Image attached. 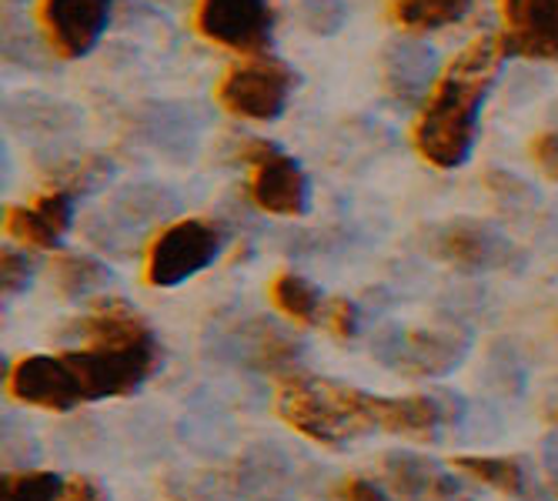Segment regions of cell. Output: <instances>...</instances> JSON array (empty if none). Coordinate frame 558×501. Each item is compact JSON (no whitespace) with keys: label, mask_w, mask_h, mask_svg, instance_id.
Here are the masks:
<instances>
[{"label":"cell","mask_w":558,"mask_h":501,"mask_svg":"<svg viewBox=\"0 0 558 501\" xmlns=\"http://www.w3.org/2000/svg\"><path fill=\"white\" fill-rule=\"evenodd\" d=\"M111 24V0H40L37 30L61 61H81Z\"/></svg>","instance_id":"cell-8"},{"label":"cell","mask_w":558,"mask_h":501,"mask_svg":"<svg viewBox=\"0 0 558 501\" xmlns=\"http://www.w3.org/2000/svg\"><path fill=\"white\" fill-rule=\"evenodd\" d=\"M509 58V44L501 34H485L472 40L462 54H454L438 74L432 94L425 97L415 121V150L435 168H462L478 137V118L485 97L498 81V71Z\"/></svg>","instance_id":"cell-1"},{"label":"cell","mask_w":558,"mask_h":501,"mask_svg":"<svg viewBox=\"0 0 558 501\" xmlns=\"http://www.w3.org/2000/svg\"><path fill=\"white\" fill-rule=\"evenodd\" d=\"M298 87V74L275 58H251L247 64H231L215 97L218 105L244 121H278Z\"/></svg>","instance_id":"cell-4"},{"label":"cell","mask_w":558,"mask_h":501,"mask_svg":"<svg viewBox=\"0 0 558 501\" xmlns=\"http://www.w3.org/2000/svg\"><path fill=\"white\" fill-rule=\"evenodd\" d=\"M509 54L558 64V0H501Z\"/></svg>","instance_id":"cell-13"},{"label":"cell","mask_w":558,"mask_h":501,"mask_svg":"<svg viewBox=\"0 0 558 501\" xmlns=\"http://www.w3.org/2000/svg\"><path fill=\"white\" fill-rule=\"evenodd\" d=\"M8 391L14 401L44 408V412H71L84 405L81 384L61 355H27L11 368Z\"/></svg>","instance_id":"cell-12"},{"label":"cell","mask_w":558,"mask_h":501,"mask_svg":"<svg viewBox=\"0 0 558 501\" xmlns=\"http://www.w3.org/2000/svg\"><path fill=\"white\" fill-rule=\"evenodd\" d=\"M454 468L501 494L525 491V465L519 459H498V455H469L465 459L462 455V459H454Z\"/></svg>","instance_id":"cell-24"},{"label":"cell","mask_w":558,"mask_h":501,"mask_svg":"<svg viewBox=\"0 0 558 501\" xmlns=\"http://www.w3.org/2000/svg\"><path fill=\"white\" fill-rule=\"evenodd\" d=\"M551 425L558 428V412H551Z\"/></svg>","instance_id":"cell-35"},{"label":"cell","mask_w":558,"mask_h":501,"mask_svg":"<svg viewBox=\"0 0 558 501\" xmlns=\"http://www.w3.org/2000/svg\"><path fill=\"white\" fill-rule=\"evenodd\" d=\"M551 491H555V498H558V468L551 472Z\"/></svg>","instance_id":"cell-34"},{"label":"cell","mask_w":558,"mask_h":501,"mask_svg":"<svg viewBox=\"0 0 558 501\" xmlns=\"http://www.w3.org/2000/svg\"><path fill=\"white\" fill-rule=\"evenodd\" d=\"M469 351V341L454 331H435V328H418V331H391L375 341V355L401 371L404 378H432L459 368Z\"/></svg>","instance_id":"cell-9"},{"label":"cell","mask_w":558,"mask_h":501,"mask_svg":"<svg viewBox=\"0 0 558 501\" xmlns=\"http://www.w3.org/2000/svg\"><path fill=\"white\" fill-rule=\"evenodd\" d=\"M61 358L74 371L84 401L134 394L161 365L158 341L137 347H71Z\"/></svg>","instance_id":"cell-3"},{"label":"cell","mask_w":558,"mask_h":501,"mask_svg":"<svg viewBox=\"0 0 558 501\" xmlns=\"http://www.w3.org/2000/svg\"><path fill=\"white\" fill-rule=\"evenodd\" d=\"M61 501H108V494H105V488H100V481H94V478H71Z\"/></svg>","instance_id":"cell-33"},{"label":"cell","mask_w":558,"mask_h":501,"mask_svg":"<svg viewBox=\"0 0 558 501\" xmlns=\"http://www.w3.org/2000/svg\"><path fill=\"white\" fill-rule=\"evenodd\" d=\"M238 344L244 351V358L251 368L268 371V375H291L298 371V355H301V344L294 334H288L284 328L271 325L268 318H255L241 334Z\"/></svg>","instance_id":"cell-18"},{"label":"cell","mask_w":558,"mask_h":501,"mask_svg":"<svg viewBox=\"0 0 558 501\" xmlns=\"http://www.w3.org/2000/svg\"><path fill=\"white\" fill-rule=\"evenodd\" d=\"M388 11L404 30L428 34L459 24L472 11V0H388Z\"/></svg>","instance_id":"cell-22"},{"label":"cell","mask_w":558,"mask_h":501,"mask_svg":"<svg viewBox=\"0 0 558 501\" xmlns=\"http://www.w3.org/2000/svg\"><path fill=\"white\" fill-rule=\"evenodd\" d=\"M50 281L68 301H84L111 284V268L90 255H58L50 261Z\"/></svg>","instance_id":"cell-21"},{"label":"cell","mask_w":558,"mask_h":501,"mask_svg":"<svg viewBox=\"0 0 558 501\" xmlns=\"http://www.w3.org/2000/svg\"><path fill=\"white\" fill-rule=\"evenodd\" d=\"M275 0H197L194 27L218 47L262 58L275 40Z\"/></svg>","instance_id":"cell-6"},{"label":"cell","mask_w":558,"mask_h":501,"mask_svg":"<svg viewBox=\"0 0 558 501\" xmlns=\"http://www.w3.org/2000/svg\"><path fill=\"white\" fill-rule=\"evenodd\" d=\"M328 331L341 341H351L354 334H359V305H354L351 297H331L328 305H325V318Z\"/></svg>","instance_id":"cell-28"},{"label":"cell","mask_w":558,"mask_h":501,"mask_svg":"<svg viewBox=\"0 0 558 501\" xmlns=\"http://www.w3.org/2000/svg\"><path fill=\"white\" fill-rule=\"evenodd\" d=\"M529 150H532L535 168H538L548 181L558 184V131H542V134L532 140Z\"/></svg>","instance_id":"cell-31"},{"label":"cell","mask_w":558,"mask_h":501,"mask_svg":"<svg viewBox=\"0 0 558 501\" xmlns=\"http://www.w3.org/2000/svg\"><path fill=\"white\" fill-rule=\"evenodd\" d=\"M301 14H304V27H308L312 34H318V37H331L344 24V4H341V0H304Z\"/></svg>","instance_id":"cell-27"},{"label":"cell","mask_w":558,"mask_h":501,"mask_svg":"<svg viewBox=\"0 0 558 501\" xmlns=\"http://www.w3.org/2000/svg\"><path fill=\"white\" fill-rule=\"evenodd\" d=\"M8 121L21 134L44 137V134H61L74 127L77 111L71 105H61V100H50L47 94H24V97L8 100Z\"/></svg>","instance_id":"cell-20"},{"label":"cell","mask_w":558,"mask_h":501,"mask_svg":"<svg viewBox=\"0 0 558 501\" xmlns=\"http://www.w3.org/2000/svg\"><path fill=\"white\" fill-rule=\"evenodd\" d=\"M74 221V197L61 187L40 194L31 205H14L4 215V228L14 241L37 250H54Z\"/></svg>","instance_id":"cell-15"},{"label":"cell","mask_w":558,"mask_h":501,"mask_svg":"<svg viewBox=\"0 0 558 501\" xmlns=\"http://www.w3.org/2000/svg\"><path fill=\"white\" fill-rule=\"evenodd\" d=\"M225 247V231L211 221L184 218L168 224L147 247V281L155 288H178L197 271L215 265Z\"/></svg>","instance_id":"cell-5"},{"label":"cell","mask_w":558,"mask_h":501,"mask_svg":"<svg viewBox=\"0 0 558 501\" xmlns=\"http://www.w3.org/2000/svg\"><path fill=\"white\" fill-rule=\"evenodd\" d=\"M271 301L284 318H291L298 325H318L325 318L322 291L308 278H301L294 271H284L271 281Z\"/></svg>","instance_id":"cell-23"},{"label":"cell","mask_w":558,"mask_h":501,"mask_svg":"<svg viewBox=\"0 0 558 501\" xmlns=\"http://www.w3.org/2000/svg\"><path fill=\"white\" fill-rule=\"evenodd\" d=\"M114 174L111 161L100 158V155H87L81 161H68L61 168V191H68L71 197H81V194H90L97 191L100 184H108V178Z\"/></svg>","instance_id":"cell-26"},{"label":"cell","mask_w":558,"mask_h":501,"mask_svg":"<svg viewBox=\"0 0 558 501\" xmlns=\"http://www.w3.org/2000/svg\"><path fill=\"white\" fill-rule=\"evenodd\" d=\"M338 501H391V498L368 478H348L338 491Z\"/></svg>","instance_id":"cell-32"},{"label":"cell","mask_w":558,"mask_h":501,"mask_svg":"<svg viewBox=\"0 0 558 501\" xmlns=\"http://www.w3.org/2000/svg\"><path fill=\"white\" fill-rule=\"evenodd\" d=\"M71 334L81 341V347H137L158 341L147 318L121 297L97 301L90 315L71 325Z\"/></svg>","instance_id":"cell-16"},{"label":"cell","mask_w":558,"mask_h":501,"mask_svg":"<svg viewBox=\"0 0 558 501\" xmlns=\"http://www.w3.org/2000/svg\"><path fill=\"white\" fill-rule=\"evenodd\" d=\"M375 421H378V431H388V435L435 438L438 425L445 421V408H441V401L428 394H409V398L375 394Z\"/></svg>","instance_id":"cell-19"},{"label":"cell","mask_w":558,"mask_h":501,"mask_svg":"<svg viewBox=\"0 0 558 501\" xmlns=\"http://www.w3.org/2000/svg\"><path fill=\"white\" fill-rule=\"evenodd\" d=\"M241 158L251 164L247 194L255 200V208L278 218H298L308 211V178L281 147H275L271 140H247Z\"/></svg>","instance_id":"cell-7"},{"label":"cell","mask_w":558,"mask_h":501,"mask_svg":"<svg viewBox=\"0 0 558 501\" xmlns=\"http://www.w3.org/2000/svg\"><path fill=\"white\" fill-rule=\"evenodd\" d=\"M381 472L388 478V488L401 501H465L469 491L459 478L445 475L435 462L409 451H391L381 462Z\"/></svg>","instance_id":"cell-17"},{"label":"cell","mask_w":558,"mask_h":501,"mask_svg":"<svg viewBox=\"0 0 558 501\" xmlns=\"http://www.w3.org/2000/svg\"><path fill=\"white\" fill-rule=\"evenodd\" d=\"M432 255L462 271H495L515 261V247L485 221H451L432 234Z\"/></svg>","instance_id":"cell-11"},{"label":"cell","mask_w":558,"mask_h":501,"mask_svg":"<svg viewBox=\"0 0 558 501\" xmlns=\"http://www.w3.org/2000/svg\"><path fill=\"white\" fill-rule=\"evenodd\" d=\"M4 54H8V61H14L21 68H40L44 64V58H40V40L31 37V34H24L17 24L11 27V21L4 24Z\"/></svg>","instance_id":"cell-29"},{"label":"cell","mask_w":558,"mask_h":501,"mask_svg":"<svg viewBox=\"0 0 558 501\" xmlns=\"http://www.w3.org/2000/svg\"><path fill=\"white\" fill-rule=\"evenodd\" d=\"M278 415L318 444H344L378 431L375 394L291 371L278 378Z\"/></svg>","instance_id":"cell-2"},{"label":"cell","mask_w":558,"mask_h":501,"mask_svg":"<svg viewBox=\"0 0 558 501\" xmlns=\"http://www.w3.org/2000/svg\"><path fill=\"white\" fill-rule=\"evenodd\" d=\"M555 118H558V105H555Z\"/></svg>","instance_id":"cell-36"},{"label":"cell","mask_w":558,"mask_h":501,"mask_svg":"<svg viewBox=\"0 0 558 501\" xmlns=\"http://www.w3.org/2000/svg\"><path fill=\"white\" fill-rule=\"evenodd\" d=\"M385 94L398 108H415L432 94L438 74V54L422 40H391L381 58Z\"/></svg>","instance_id":"cell-14"},{"label":"cell","mask_w":558,"mask_h":501,"mask_svg":"<svg viewBox=\"0 0 558 501\" xmlns=\"http://www.w3.org/2000/svg\"><path fill=\"white\" fill-rule=\"evenodd\" d=\"M34 278V265L27 255H21V250L14 247H4V255H0V281H4V294L14 297L21 291H27Z\"/></svg>","instance_id":"cell-30"},{"label":"cell","mask_w":558,"mask_h":501,"mask_svg":"<svg viewBox=\"0 0 558 501\" xmlns=\"http://www.w3.org/2000/svg\"><path fill=\"white\" fill-rule=\"evenodd\" d=\"M171 211H178V197L171 191H165L161 184H131L97 218H90L87 237L105 250L121 255L118 237H137L144 228L168 218Z\"/></svg>","instance_id":"cell-10"},{"label":"cell","mask_w":558,"mask_h":501,"mask_svg":"<svg viewBox=\"0 0 558 501\" xmlns=\"http://www.w3.org/2000/svg\"><path fill=\"white\" fill-rule=\"evenodd\" d=\"M68 481L54 472H8L0 481V501H61Z\"/></svg>","instance_id":"cell-25"}]
</instances>
